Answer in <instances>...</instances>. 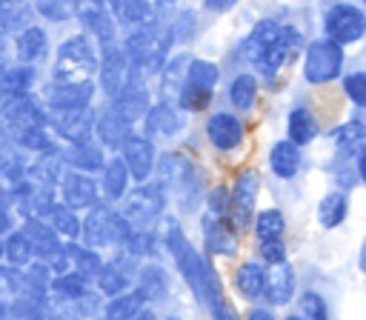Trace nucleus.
<instances>
[{"mask_svg":"<svg viewBox=\"0 0 366 320\" xmlns=\"http://www.w3.org/2000/svg\"><path fill=\"white\" fill-rule=\"evenodd\" d=\"M323 26H326V34L335 43L346 46V43H355V40H360L366 34V14L352 3H335L326 11Z\"/></svg>","mask_w":366,"mask_h":320,"instance_id":"nucleus-8","label":"nucleus"},{"mask_svg":"<svg viewBox=\"0 0 366 320\" xmlns=\"http://www.w3.org/2000/svg\"><path fill=\"white\" fill-rule=\"evenodd\" d=\"M346 214H349V197H346V191H329V194L320 197V203H317V223L323 229L340 226L346 220Z\"/></svg>","mask_w":366,"mask_h":320,"instance_id":"nucleus-32","label":"nucleus"},{"mask_svg":"<svg viewBox=\"0 0 366 320\" xmlns=\"http://www.w3.org/2000/svg\"><path fill=\"white\" fill-rule=\"evenodd\" d=\"M260 257L272 266L283 263L286 260V246L280 243V237H269V240H260Z\"/></svg>","mask_w":366,"mask_h":320,"instance_id":"nucleus-51","label":"nucleus"},{"mask_svg":"<svg viewBox=\"0 0 366 320\" xmlns=\"http://www.w3.org/2000/svg\"><path fill=\"white\" fill-rule=\"evenodd\" d=\"M134 226L126 220L123 211L112 209L109 203H94L92 209H86V217H83V226H80V237L86 246L92 249H123L129 231Z\"/></svg>","mask_w":366,"mask_h":320,"instance_id":"nucleus-4","label":"nucleus"},{"mask_svg":"<svg viewBox=\"0 0 366 320\" xmlns=\"http://www.w3.org/2000/svg\"><path fill=\"white\" fill-rule=\"evenodd\" d=\"M343 91H346L357 106L366 109V71H355V74L343 77Z\"/></svg>","mask_w":366,"mask_h":320,"instance_id":"nucleus-50","label":"nucleus"},{"mask_svg":"<svg viewBox=\"0 0 366 320\" xmlns=\"http://www.w3.org/2000/svg\"><path fill=\"white\" fill-rule=\"evenodd\" d=\"M63 157H66V166L69 169H80V171H89V174H94V171H100L106 166L103 146H100V140L94 143L92 137L77 140V143H69L63 149Z\"/></svg>","mask_w":366,"mask_h":320,"instance_id":"nucleus-23","label":"nucleus"},{"mask_svg":"<svg viewBox=\"0 0 366 320\" xmlns=\"http://www.w3.org/2000/svg\"><path fill=\"white\" fill-rule=\"evenodd\" d=\"M343 69V46L335 43L332 37L326 40H312L306 46V60H303V74L309 83H329L340 74Z\"/></svg>","mask_w":366,"mask_h":320,"instance_id":"nucleus-6","label":"nucleus"},{"mask_svg":"<svg viewBox=\"0 0 366 320\" xmlns=\"http://www.w3.org/2000/svg\"><path fill=\"white\" fill-rule=\"evenodd\" d=\"M269 166L283 180L295 177L297 169H300V146L295 140H277L272 146V151H269Z\"/></svg>","mask_w":366,"mask_h":320,"instance_id":"nucleus-29","label":"nucleus"},{"mask_svg":"<svg viewBox=\"0 0 366 320\" xmlns=\"http://www.w3.org/2000/svg\"><path fill=\"white\" fill-rule=\"evenodd\" d=\"M254 197H257V174L254 171H240L234 186H232V194H229V220L237 229H249Z\"/></svg>","mask_w":366,"mask_h":320,"instance_id":"nucleus-13","label":"nucleus"},{"mask_svg":"<svg viewBox=\"0 0 366 320\" xmlns=\"http://www.w3.org/2000/svg\"><path fill=\"white\" fill-rule=\"evenodd\" d=\"M94 134H97V140H100L103 149H120L132 137V120L117 106H112L103 114H97Z\"/></svg>","mask_w":366,"mask_h":320,"instance_id":"nucleus-17","label":"nucleus"},{"mask_svg":"<svg viewBox=\"0 0 366 320\" xmlns=\"http://www.w3.org/2000/svg\"><path fill=\"white\" fill-rule=\"evenodd\" d=\"M66 171V157H63V149H46V151H37L29 163H26V177L37 186H49V189H57L60 177Z\"/></svg>","mask_w":366,"mask_h":320,"instance_id":"nucleus-14","label":"nucleus"},{"mask_svg":"<svg viewBox=\"0 0 366 320\" xmlns=\"http://www.w3.org/2000/svg\"><path fill=\"white\" fill-rule=\"evenodd\" d=\"M20 229L26 231V237L34 249V257H40V260H49L51 254H57L63 249V237L46 217H23Z\"/></svg>","mask_w":366,"mask_h":320,"instance_id":"nucleus-15","label":"nucleus"},{"mask_svg":"<svg viewBox=\"0 0 366 320\" xmlns=\"http://www.w3.org/2000/svg\"><path fill=\"white\" fill-rule=\"evenodd\" d=\"M203 3H206V9H209V11H229L237 0H203Z\"/></svg>","mask_w":366,"mask_h":320,"instance_id":"nucleus-53","label":"nucleus"},{"mask_svg":"<svg viewBox=\"0 0 366 320\" xmlns=\"http://www.w3.org/2000/svg\"><path fill=\"white\" fill-rule=\"evenodd\" d=\"M292 294H295V271H292V266H286V260H283V263L274 266V271H272V277H269L266 297H269L272 306H286V303L292 300Z\"/></svg>","mask_w":366,"mask_h":320,"instance_id":"nucleus-34","label":"nucleus"},{"mask_svg":"<svg viewBox=\"0 0 366 320\" xmlns=\"http://www.w3.org/2000/svg\"><path fill=\"white\" fill-rule=\"evenodd\" d=\"M3 260L9 266H17V269H23L26 263L34 260V249H31V243L20 226L11 229L9 234H3Z\"/></svg>","mask_w":366,"mask_h":320,"instance_id":"nucleus-33","label":"nucleus"},{"mask_svg":"<svg viewBox=\"0 0 366 320\" xmlns=\"http://www.w3.org/2000/svg\"><path fill=\"white\" fill-rule=\"evenodd\" d=\"M114 106L134 123L137 117H146V111H149V91L143 89V83H137V80H129L114 97Z\"/></svg>","mask_w":366,"mask_h":320,"instance_id":"nucleus-27","label":"nucleus"},{"mask_svg":"<svg viewBox=\"0 0 366 320\" xmlns=\"http://www.w3.org/2000/svg\"><path fill=\"white\" fill-rule=\"evenodd\" d=\"M254 94H257V80H254L252 74H237V77L232 80V86H229V100H232V106H234L237 111L252 109Z\"/></svg>","mask_w":366,"mask_h":320,"instance_id":"nucleus-42","label":"nucleus"},{"mask_svg":"<svg viewBox=\"0 0 366 320\" xmlns=\"http://www.w3.org/2000/svg\"><path fill=\"white\" fill-rule=\"evenodd\" d=\"M154 246H157V240H154V234H152L146 226L132 229V231H129V237H126V243H123V249H126L132 257L152 254V251H154Z\"/></svg>","mask_w":366,"mask_h":320,"instance_id":"nucleus-46","label":"nucleus"},{"mask_svg":"<svg viewBox=\"0 0 366 320\" xmlns=\"http://www.w3.org/2000/svg\"><path fill=\"white\" fill-rule=\"evenodd\" d=\"M157 186L177 197L180 206L186 203V209L194 206V197L200 194V177L197 169L183 157V154H163L157 163Z\"/></svg>","mask_w":366,"mask_h":320,"instance_id":"nucleus-5","label":"nucleus"},{"mask_svg":"<svg viewBox=\"0 0 366 320\" xmlns=\"http://www.w3.org/2000/svg\"><path fill=\"white\" fill-rule=\"evenodd\" d=\"M97 123V114L92 111V106H80V109H66V111H49V129L54 131V137L66 140V143H77L92 137Z\"/></svg>","mask_w":366,"mask_h":320,"instance_id":"nucleus-10","label":"nucleus"},{"mask_svg":"<svg viewBox=\"0 0 366 320\" xmlns=\"http://www.w3.org/2000/svg\"><path fill=\"white\" fill-rule=\"evenodd\" d=\"M249 317H257V320H266V317H269V311H263V309H254V311H249Z\"/></svg>","mask_w":366,"mask_h":320,"instance_id":"nucleus-55","label":"nucleus"},{"mask_svg":"<svg viewBox=\"0 0 366 320\" xmlns=\"http://www.w3.org/2000/svg\"><path fill=\"white\" fill-rule=\"evenodd\" d=\"M146 294H143V289L137 286L134 291H120V294H114L109 303H106V309H103V314L106 317H112V320H129V317H140L143 314V306H146Z\"/></svg>","mask_w":366,"mask_h":320,"instance_id":"nucleus-30","label":"nucleus"},{"mask_svg":"<svg viewBox=\"0 0 366 320\" xmlns=\"http://www.w3.org/2000/svg\"><path fill=\"white\" fill-rule=\"evenodd\" d=\"M163 240H166V246H169V251H172V257H174V263H177L183 280H186L189 289L197 294L200 306H206V311L214 314V317H220V320L232 317L234 311H232V306H229L226 297H223V286H220V277H217V271L212 269V263H209L203 254H197V251L192 249V243L183 237V231H180L174 223H169Z\"/></svg>","mask_w":366,"mask_h":320,"instance_id":"nucleus-1","label":"nucleus"},{"mask_svg":"<svg viewBox=\"0 0 366 320\" xmlns=\"http://www.w3.org/2000/svg\"><path fill=\"white\" fill-rule=\"evenodd\" d=\"M295 317H303V320H320V317H326V303L320 300V294L306 291V294L297 300Z\"/></svg>","mask_w":366,"mask_h":320,"instance_id":"nucleus-48","label":"nucleus"},{"mask_svg":"<svg viewBox=\"0 0 366 320\" xmlns=\"http://www.w3.org/2000/svg\"><path fill=\"white\" fill-rule=\"evenodd\" d=\"M137 286L143 289V294H146L149 300H157V297H163V294L169 291V283H166V274H163L160 266H146V269H140Z\"/></svg>","mask_w":366,"mask_h":320,"instance_id":"nucleus-44","label":"nucleus"},{"mask_svg":"<svg viewBox=\"0 0 366 320\" xmlns=\"http://www.w3.org/2000/svg\"><path fill=\"white\" fill-rule=\"evenodd\" d=\"M357 174H360V180L366 183V140H363L360 149H357Z\"/></svg>","mask_w":366,"mask_h":320,"instance_id":"nucleus-54","label":"nucleus"},{"mask_svg":"<svg viewBox=\"0 0 366 320\" xmlns=\"http://www.w3.org/2000/svg\"><path fill=\"white\" fill-rule=\"evenodd\" d=\"M360 269H363V274H366V243H363V249H360Z\"/></svg>","mask_w":366,"mask_h":320,"instance_id":"nucleus-56","label":"nucleus"},{"mask_svg":"<svg viewBox=\"0 0 366 320\" xmlns=\"http://www.w3.org/2000/svg\"><path fill=\"white\" fill-rule=\"evenodd\" d=\"M14 146L29 151V154H37V151H46V149H54V131L49 126H34V129H26L14 137Z\"/></svg>","mask_w":366,"mask_h":320,"instance_id":"nucleus-40","label":"nucleus"},{"mask_svg":"<svg viewBox=\"0 0 366 320\" xmlns=\"http://www.w3.org/2000/svg\"><path fill=\"white\" fill-rule=\"evenodd\" d=\"M94 97V86L92 80H80V83H66V80H54L46 86L43 103L49 111H66V109H80V106H92Z\"/></svg>","mask_w":366,"mask_h":320,"instance_id":"nucleus-11","label":"nucleus"},{"mask_svg":"<svg viewBox=\"0 0 366 320\" xmlns=\"http://www.w3.org/2000/svg\"><path fill=\"white\" fill-rule=\"evenodd\" d=\"M234 286H237V291L243 294V297H249V300H257L260 294H266V286H269V274H266V269L260 266V263H243L240 269H237V274H234Z\"/></svg>","mask_w":366,"mask_h":320,"instance_id":"nucleus-31","label":"nucleus"},{"mask_svg":"<svg viewBox=\"0 0 366 320\" xmlns=\"http://www.w3.org/2000/svg\"><path fill=\"white\" fill-rule=\"evenodd\" d=\"M49 54V34L46 29L29 23L17 31L14 37V57L17 63H26V66H37L43 57Z\"/></svg>","mask_w":366,"mask_h":320,"instance_id":"nucleus-18","label":"nucleus"},{"mask_svg":"<svg viewBox=\"0 0 366 320\" xmlns=\"http://www.w3.org/2000/svg\"><path fill=\"white\" fill-rule=\"evenodd\" d=\"M317 134V120L306 106H295L289 111V140H295L297 146L312 143Z\"/></svg>","mask_w":366,"mask_h":320,"instance_id":"nucleus-37","label":"nucleus"},{"mask_svg":"<svg viewBox=\"0 0 366 320\" xmlns=\"http://www.w3.org/2000/svg\"><path fill=\"white\" fill-rule=\"evenodd\" d=\"M92 3H100V6H103V3H106V0H92Z\"/></svg>","mask_w":366,"mask_h":320,"instance_id":"nucleus-58","label":"nucleus"},{"mask_svg":"<svg viewBox=\"0 0 366 320\" xmlns=\"http://www.w3.org/2000/svg\"><path fill=\"white\" fill-rule=\"evenodd\" d=\"M34 11L51 23H66L71 17H77V11L83 9V0H31Z\"/></svg>","mask_w":366,"mask_h":320,"instance_id":"nucleus-39","label":"nucleus"},{"mask_svg":"<svg viewBox=\"0 0 366 320\" xmlns=\"http://www.w3.org/2000/svg\"><path fill=\"white\" fill-rule=\"evenodd\" d=\"M46 220L57 229V234H60L63 240H77V237H80V226H83V220H80V217H77V211H74L71 206H66L63 200H60V203H54V206L49 209Z\"/></svg>","mask_w":366,"mask_h":320,"instance_id":"nucleus-36","label":"nucleus"},{"mask_svg":"<svg viewBox=\"0 0 366 320\" xmlns=\"http://www.w3.org/2000/svg\"><path fill=\"white\" fill-rule=\"evenodd\" d=\"M97 66H100L97 43L83 31V34H71L60 43V49L54 54L51 77L66 80V83H80V80H92L97 74Z\"/></svg>","mask_w":366,"mask_h":320,"instance_id":"nucleus-3","label":"nucleus"},{"mask_svg":"<svg viewBox=\"0 0 366 320\" xmlns=\"http://www.w3.org/2000/svg\"><path fill=\"white\" fill-rule=\"evenodd\" d=\"M143 120H146V134L154 137V140H169L183 126V117L172 106V100H160L157 106H149V111H146Z\"/></svg>","mask_w":366,"mask_h":320,"instance_id":"nucleus-21","label":"nucleus"},{"mask_svg":"<svg viewBox=\"0 0 366 320\" xmlns=\"http://www.w3.org/2000/svg\"><path fill=\"white\" fill-rule=\"evenodd\" d=\"M31 11L34 6H29L26 0H0V37H9L23 26H29Z\"/></svg>","mask_w":366,"mask_h":320,"instance_id":"nucleus-35","label":"nucleus"},{"mask_svg":"<svg viewBox=\"0 0 366 320\" xmlns=\"http://www.w3.org/2000/svg\"><path fill=\"white\" fill-rule=\"evenodd\" d=\"M209 97H212V89H197V86H189V83H183V89L177 94V100L186 111H203Z\"/></svg>","mask_w":366,"mask_h":320,"instance_id":"nucleus-47","label":"nucleus"},{"mask_svg":"<svg viewBox=\"0 0 366 320\" xmlns=\"http://www.w3.org/2000/svg\"><path fill=\"white\" fill-rule=\"evenodd\" d=\"M303 46V34L295 26H280L277 20H260L252 34L243 40L240 54L263 74H274L283 63H289Z\"/></svg>","mask_w":366,"mask_h":320,"instance_id":"nucleus-2","label":"nucleus"},{"mask_svg":"<svg viewBox=\"0 0 366 320\" xmlns=\"http://www.w3.org/2000/svg\"><path fill=\"white\" fill-rule=\"evenodd\" d=\"M80 23H83V31L103 49V46H112L114 43V14L106 11L100 3H92V6H83L77 11Z\"/></svg>","mask_w":366,"mask_h":320,"instance_id":"nucleus-20","label":"nucleus"},{"mask_svg":"<svg viewBox=\"0 0 366 320\" xmlns=\"http://www.w3.org/2000/svg\"><path fill=\"white\" fill-rule=\"evenodd\" d=\"M11 229H17V220H14V209L0 197V237L9 234Z\"/></svg>","mask_w":366,"mask_h":320,"instance_id":"nucleus-52","label":"nucleus"},{"mask_svg":"<svg viewBox=\"0 0 366 320\" xmlns=\"http://www.w3.org/2000/svg\"><path fill=\"white\" fill-rule=\"evenodd\" d=\"M129 257H132V254L123 249L120 257H114L112 263H103V269H100L97 277H94V283H97V289H100L103 294L114 297V294H120V291L129 289V283H132V269L126 266Z\"/></svg>","mask_w":366,"mask_h":320,"instance_id":"nucleus-24","label":"nucleus"},{"mask_svg":"<svg viewBox=\"0 0 366 320\" xmlns=\"http://www.w3.org/2000/svg\"><path fill=\"white\" fill-rule=\"evenodd\" d=\"M129 180H132V174H129V166H126L123 157L106 160V166L100 169V191H103V197L112 200V203L123 200V194L129 191Z\"/></svg>","mask_w":366,"mask_h":320,"instance_id":"nucleus-25","label":"nucleus"},{"mask_svg":"<svg viewBox=\"0 0 366 320\" xmlns=\"http://www.w3.org/2000/svg\"><path fill=\"white\" fill-rule=\"evenodd\" d=\"M57 191H60V200L74 211H86L94 203H100V180H94L89 171H80V169H66L57 183Z\"/></svg>","mask_w":366,"mask_h":320,"instance_id":"nucleus-9","label":"nucleus"},{"mask_svg":"<svg viewBox=\"0 0 366 320\" xmlns=\"http://www.w3.org/2000/svg\"><path fill=\"white\" fill-rule=\"evenodd\" d=\"M49 294L60 303H80V300L89 297V280L80 277L77 271H60V274L51 277Z\"/></svg>","mask_w":366,"mask_h":320,"instance_id":"nucleus-26","label":"nucleus"},{"mask_svg":"<svg viewBox=\"0 0 366 320\" xmlns=\"http://www.w3.org/2000/svg\"><path fill=\"white\" fill-rule=\"evenodd\" d=\"M97 77H100V89H103L109 97H114V94L132 80V63H129L126 51L117 49L114 43H112V46H103V49H100Z\"/></svg>","mask_w":366,"mask_h":320,"instance_id":"nucleus-12","label":"nucleus"},{"mask_svg":"<svg viewBox=\"0 0 366 320\" xmlns=\"http://www.w3.org/2000/svg\"><path fill=\"white\" fill-rule=\"evenodd\" d=\"M186 69H189V60L183 54L172 57L163 69H160V89H163V100H172L174 94H180L183 83H186Z\"/></svg>","mask_w":366,"mask_h":320,"instance_id":"nucleus-38","label":"nucleus"},{"mask_svg":"<svg viewBox=\"0 0 366 320\" xmlns=\"http://www.w3.org/2000/svg\"><path fill=\"white\" fill-rule=\"evenodd\" d=\"M163 206H166V191L154 183H140L137 189H132V191H126L123 194V214H126V220L134 226V229H140V226H152L160 214H163Z\"/></svg>","mask_w":366,"mask_h":320,"instance_id":"nucleus-7","label":"nucleus"},{"mask_svg":"<svg viewBox=\"0 0 366 320\" xmlns=\"http://www.w3.org/2000/svg\"><path fill=\"white\" fill-rule=\"evenodd\" d=\"M0 263H3V237H0Z\"/></svg>","mask_w":366,"mask_h":320,"instance_id":"nucleus-57","label":"nucleus"},{"mask_svg":"<svg viewBox=\"0 0 366 320\" xmlns=\"http://www.w3.org/2000/svg\"><path fill=\"white\" fill-rule=\"evenodd\" d=\"M286 229V220L277 209H263L257 217H254V234L260 240H269V237H280Z\"/></svg>","mask_w":366,"mask_h":320,"instance_id":"nucleus-45","label":"nucleus"},{"mask_svg":"<svg viewBox=\"0 0 366 320\" xmlns=\"http://www.w3.org/2000/svg\"><path fill=\"white\" fill-rule=\"evenodd\" d=\"M66 251H69V271H77V274L86 277V280H94L97 271L103 269L100 251L92 249V246H86V243L80 246V243L69 240V243H66Z\"/></svg>","mask_w":366,"mask_h":320,"instance_id":"nucleus-28","label":"nucleus"},{"mask_svg":"<svg viewBox=\"0 0 366 320\" xmlns=\"http://www.w3.org/2000/svg\"><path fill=\"white\" fill-rule=\"evenodd\" d=\"M206 134H209V143L220 151H232L243 143V123L229 114V111H217L209 117V126H206Z\"/></svg>","mask_w":366,"mask_h":320,"instance_id":"nucleus-19","label":"nucleus"},{"mask_svg":"<svg viewBox=\"0 0 366 320\" xmlns=\"http://www.w3.org/2000/svg\"><path fill=\"white\" fill-rule=\"evenodd\" d=\"M220 71L214 63L209 60H189V69H186V83L189 86H197V89H214Z\"/></svg>","mask_w":366,"mask_h":320,"instance_id":"nucleus-43","label":"nucleus"},{"mask_svg":"<svg viewBox=\"0 0 366 320\" xmlns=\"http://www.w3.org/2000/svg\"><path fill=\"white\" fill-rule=\"evenodd\" d=\"M332 140H335V146H337L340 154L357 151L360 143L366 140V126H363L360 120H349V123H343V126H337V129L332 131Z\"/></svg>","mask_w":366,"mask_h":320,"instance_id":"nucleus-41","label":"nucleus"},{"mask_svg":"<svg viewBox=\"0 0 366 320\" xmlns=\"http://www.w3.org/2000/svg\"><path fill=\"white\" fill-rule=\"evenodd\" d=\"M20 291V269L0 263V300H11Z\"/></svg>","mask_w":366,"mask_h":320,"instance_id":"nucleus-49","label":"nucleus"},{"mask_svg":"<svg viewBox=\"0 0 366 320\" xmlns=\"http://www.w3.org/2000/svg\"><path fill=\"white\" fill-rule=\"evenodd\" d=\"M203 240H206V249L214 251V254H226L229 257V254L237 251V237L229 229V217L226 214H212V211L203 214Z\"/></svg>","mask_w":366,"mask_h":320,"instance_id":"nucleus-22","label":"nucleus"},{"mask_svg":"<svg viewBox=\"0 0 366 320\" xmlns=\"http://www.w3.org/2000/svg\"><path fill=\"white\" fill-rule=\"evenodd\" d=\"M120 157L126 160L129 174H132V180H137V183H143V180L152 174V169H154V146H152L149 137L132 134V137L120 146Z\"/></svg>","mask_w":366,"mask_h":320,"instance_id":"nucleus-16","label":"nucleus"},{"mask_svg":"<svg viewBox=\"0 0 366 320\" xmlns=\"http://www.w3.org/2000/svg\"><path fill=\"white\" fill-rule=\"evenodd\" d=\"M363 3H366V0H363Z\"/></svg>","mask_w":366,"mask_h":320,"instance_id":"nucleus-59","label":"nucleus"}]
</instances>
